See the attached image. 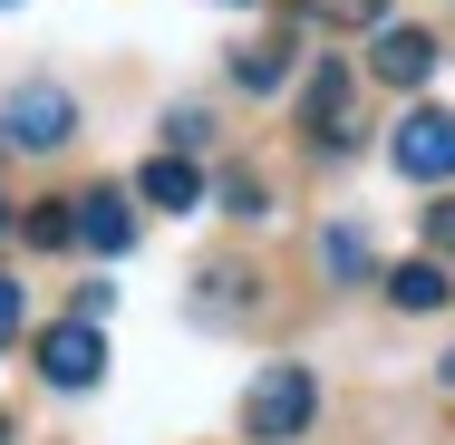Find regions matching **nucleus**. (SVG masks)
I'll use <instances>...</instances> for the list:
<instances>
[{
	"label": "nucleus",
	"instance_id": "obj_1",
	"mask_svg": "<svg viewBox=\"0 0 455 445\" xmlns=\"http://www.w3.org/2000/svg\"><path fill=\"white\" fill-rule=\"evenodd\" d=\"M310 417H320V377H310L300 358H272V368L252 377V397H243V436L252 445H300Z\"/></svg>",
	"mask_w": 455,
	"mask_h": 445
},
{
	"label": "nucleus",
	"instance_id": "obj_2",
	"mask_svg": "<svg viewBox=\"0 0 455 445\" xmlns=\"http://www.w3.org/2000/svg\"><path fill=\"white\" fill-rule=\"evenodd\" d=\"M387 165L407 184H455V116L446 107H407L397 136H387Z\"/></svg>",
	"mask_w": 455,
	"mask_h": 445
},
{
	"label": "nucleus",
	"instance_id": "obj_3",
	"mask_svg": "<svg viewBox=\"0 0 455 445\" xmlns=\"http://www.w3.org/2000/svg\"><path fill=\"white\" fill-rule=\"evenodd\" d=\"M0 136H10L20 155H49V146H68V136H78V97L49 88V78H29V88L0 107Z\"/></svg>",
	"mask_w": 455,
	"mask_h": 445
},
{
	"label": "nucleus",
	"instance_id": "obj_4",
	"mask_svg": "<svg viewBox=\"0 0 455 445\" xmlns=\"http://www.w3.org/2000/svg\"><path fill=\"white\" fill-rule=\"evenodd\" d=\"M39 377H49V387H97V377H107V339H97V320H59V330H39Z\"/></svg>",
	"mask_w": 455,
	"mask_h": 445
},
{
	"label": "nucleus",
	"instance_id": "obj_5",
	"mask_svg": "<svg viewBox=\"0 0 455 445\" xmlns=\"http://www.w3.org/2000/svg\"><path fill=\"white\" fill-rule=\"evenodd\" d=\"M300 126H310L330 155H349V136H359V126H349V68H339V59H330V68H310V88H300Z\"/></svg>",
	"mask_w": 455,
	"mask_h": 445
},
{
	"label": "nucleus",
	"instance_id": "obj_6",
	"mask_svg": "<svg viewBox=\"0 0 455 445\" xmlns=\"http://www.w3.org/2000/svg\"><path fill=\"white\" fill-rule=\"evenodd\" d=\"M78 242H88V252H126V242H136V203H126L116 184H88V194H78Z\"/></svg>",
	"mask_w": 455,
	"mask_h": 445
},
{
	"label": "nucleus",
	"instance_id": "obj_7",
	"mask_svg": "<svg viewBox=\"0 0 455 445\" xmlns=\"http://www.w3.org/2000/svg\"><path fill=\"white\" fill-rule=\"evenodd\" d=\"M387 88H427L436 78V39L427 29H378V59H368Z\"/></svg>",
	"mask_w": 455,
	"mask_h": 445
},
{
	"label": "nucleus",
	"instance_id": "obj_8",
	"mask_svg": "<svg viewBox=\"0 0 455 445\" xmlns=\"http://www.w3.org/2000/svg\"><path fill=\"white\" fill-rule=\"evenodd\" d=\"M136 194H146L156 213H204V175H194L184 155H146V175H136Z\"/></svg>",
	"mask_w": 455,
	"mask_h": 445
},
{
	"label": "nucleus",
	"instance_id": "obj_9",
	"mask_svg": "<svg viewBox=\"0 0 455 445\" xmlns=\"http://www.w3.org/2000/svg\"><path fill=\"white\" fill-rule=\"evenodd\" d=\"M387 300H397V310H446L455 281H446V262H397L387 271Z\"/></svg>",
	"mask_w": 455,
	"mask_h": 445
},
{
	"label": "nucleus",
	"instance_id": "obj_10",
	"mask_svg": "<svg viewBox=\"0 0 455 445\" xmlns=\"http://www.w3.org/2000/svg\"><path fill=\"white\" fill-rule=\"evenodd\" d=\"M20 242H29V252H68V242H78V203H68V194L29 203V213H20Z\"/></svg>",
	"mask_w": 455,
	"mask_h": 445
},
{
	"label": "nucleus",
	"instance_id": "obj_11",
	"mask_svg": "<svg viewBox=\"0 0 455 445\" xmlns=\"http://www.w3.org/2000/svg\"><path fill=\"white\" fill-rule=\"evenodd\" d=\"M233 78H243V88H262V97H272L281 78H291V39H252V49L233 59Z\"/></svg>",
	"mask_w": 455,
	"mask_h": 445
},
{
	"label": "nucleus",
	"instance_id": "obj_12",
	"mask_svg": "<svg viewBox=\"0 0 455 445\" xmlns=\"http://www.w3.org/2000/svg\"><path fill=\"white\" fill-rule=\"evenodd\" d=\"M300 20H320V29H378L387 20V0H291Z\"/></svg>",
	"mask_w": 455,
	"mask_h": 445
},
{
	"label": "nucleus",
	"instance_id": "obj_13",
	"mask_svg": "<svg viewBox=\"0 0 455 445\" xmlns=\"http://www.w3.org/2000/svg\"><path fill=\"white\" fill-rule=\"evenodd\" d=\"M213 203H223V213H243V223H252V213H272V203H262V175H243V165L213 184Z\"/></svg>",
	"mask_w": 455,
	"mask_h": 445
},
{
	"label": "nucleus",
	"instance_id": "obj_14",
	"mask_svg": "<svg viewBox=\"0 0 455 445\" xmlns=\"http://www.w3.org/2000/svg\"><path fill=\"white\" fill-rule=\"evenodd\" d=\"M320 262L339 271V281H368V242H359V233H349V223H339V233L320 242Z\"/></svg>",
	"mask_w": 455,
	"mask_h": 445
},
{
	"label": "nucleus",
	"instance_id": "obj_15",
	"mask_svg": "<svg viewBox=\"0 0 455 445\" xmlns=\"http://www.w3.org/2000/svg\"><path fill=\"white\" fill-rule=\"evenodd\" d=\"M427 262H455V194L427 203Z\"/></svg>",
	"mask_w": 455,
	"mask_h": 445
},
{
	"label": "nucleus",
	"instance_id": "obj_16",
	"mask_svg": "<svg viewBox=\"0 0 455 445\" xmlns=\"http://www.w3.org/2000/svg\"><path fill=\"white\" fill-rule=\"evenodd\" d=\"M165 136H175V155H184V146H204V136H213V116H204V107H175V116H165Z\"/></svg>",
	"mask_w": 455,
	"mask_h": 445
},
{
	"label": "nucleus",
	"instance_id": "obj_17",
	"mask_svg": "<svg viewBox=\"0 0 455 445\" xmlns=\"http://www.w3.org/2000/svg\"><path fill=\"white\" fill-rule=\"evenodd\" d=\"M204 290H213V300H233V310H243V300H252V271H204Z\"/></svg>",
	"mask_w": 455,
	"mask_h": 445
},
{
	"label": "nucleus",
	"instance_id": "obj_18",
	"mask_svg": "<svg viewBox=\"0 0 455 445\" xmlns=\"http://www.w3.org/2000/svg\"><path fill=\"white\" fill-rule=\"evenodd\" d=\"M20 339V281H0V349Z\"/></svg>",
	"mask_w": 455,
	"mask_h": 445
},
{
	"label": "nucleus",
	"instance_id": "obj_19",
	"mask_svg": "<svg viewBox=\"0 0 455 445\" xmlns=\"http://www.w3.org/2000/svg\"><path fill=\"white\" fill-rule=\"evenodd\" d=\"M436 377H446V387H455V358H446V368H436Z\"/></svg>",
	"mask_w": 455,
	"mask_h": 445
},
{
	"label": "nucleus",
	"instance_id": "obj_20",
	"mask_svg": "<svg viewBox=\"0 0 455 445\" xmlns=\"http://www.w3.org/2000/svg\"><path fill=\"white\" fill-rule=\"evenodd\" d=\"M0 233H10V213H0Z\"/></svg>",
	"mask_w": 455,
	"mask_h": 445
},
{
	"label": "nucleus",
	"instance_id": "obj_21",
	"mask_svg": "<svg viewBox=\"0 0 455 445\" xmlns=\"http://www.w3.org/2000/svg\"><path fill=\"white\" fill-rule=\"evenodd\" d=\"M0 10H10V0H0Z\"/></svg>",
	"mask_w": 455,
	"mask_h": 445
}]
</instances>
